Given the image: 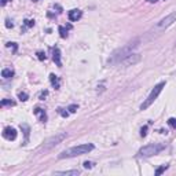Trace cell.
Returning a JSON list of instances; mask_svg holds the SVG:
<instances>
[{
  "label": "cell",
  "instance_id": "2",
  "mask_svg": "<svg viewBox=\"0 0 176 176\" xmlns=\"http://www.w3.org/2000/svg\"><path fill=\"white\" fill-rule=\"evenodd\" d=\"M173 22H176V11L171 12V14H168L165 18H162L161 21H158V22H157L156 25H154L153 28H151L150 30L147 32L149 39H153V37H156V36L161 35L165 29L169 28Z\"/></svg>",
  "mask_w": 176,
  "mask_h": 176
},
{
  "label": "cell",
  "instance_id": "9",
  "mask_svg": "<svg viewBox=\"0 0 176 176\" xmlns=\"http://www.w3.org/2000/svg\"><path fill=\"white\" fill-rule=\"evenodd\" d=\"M81 15H83V12L80 11V10H70L69 12H67V17H69V21H72V22H77L78 19L81 18Z\"/></svg>",
  "mask_w": 176,
  "mask_h": 176
},
{
  "label": "cell",
  "instance_id": "18",
  "mask_svg": "<svg viewBox=\"0 0 176 176\" xmlns=\"http://www.w3.org/2000/svg\"><path fill=\"white\" fill-rule=\"evenodd\" d=\"M77 109H78V105H70V106L67 107V110H69L70 113H76Z\"/></svg>",
  "mask_w": 176,
  "mask_h": 176
},
{
  "label": "cell",
  "instance_id": "28",
  "mask_svg": "<svg viewBox=\"0 0 176 176\" xmlns=\"http://www.w3.org/2000/svg\"><path fill=\"white\" fill-rule=\"evenodd\" d=\"M7 2H9V0H2V6H6Z\"/></svg>",
  "mask_w": 176,
  "mask_h": 176
},
{
  "label": "cell",
  "instance_id": "10",
  "mask_svg": "<svg viewBox=\"0 0 176 176\" xmlns=\"http://www.w3.org/2000/svg\"><path fill=\"white\" fill-rule=\"evenodd\" d=\"M33 113L37 116L39 120H40L41 123H46L47 121V114H46V112H44L43 109H40V107H36V109L33 110Z\"/></svg>",
  "mask_w": 176,
  "mask_h": 176
},
{
  "label": "cell",
  "instance_id": "30",
  "mask_svg": "<svg viewBox=\"0 0 176 176\" xmlns=\"http://www.w3.org/2000/svg\"><path fill=\"white\" fill-rule=\"evenodd\" d=\"M33 2H39V0H33Z\"/></svg>",
  "mask_w": 176,
  "mask_h": 176
},
{
  "label": "cell",
  "instance_id": "29",
  "mask_svg": "<svg viewBox=\"0 0 176 176\" xmlns=\"http://www.w3.org/2000/svg\"><path fill=\"white\" fill-rule=\"evenodd\" d=\"M146 2H149V3H156L157 0H146Z\"/></svg>",
  "mask_w": 176,
  "mask_h": 176
},
{
  "label": "cell",
  "instance_id": "20",
  "mask_svg": "<svg viewBox=\"0 0 176 176\" xmlns=\"http://www.w3.org/2000/svg\"><path fill=\"white\" fill-rule=\"evenodd\" d=\"M83 165H84V168H85V169H91V168L94 167V162H91V161H85Z\"/></svg>",
  "mask_w": 176,
  "mask_h": 176
},
{
  "label": "cell",
  "instance_id": "3",
  "mask_svg": "<svg viewBox=\"0 0 176 176\" xmlns=\"http://www.w3.org/2000/svg\"><path fill=\"white\" fill-rule=\"evenodd\" d=\"M94 150V144L92 143H85V144H78V146H74V147H70L66 149L65 151H62L58 158L62 160V158H73V157H78V156H83V154H87L90 151Z\"/></svg>",
  "mask_w": 176,
  "mask_h": 176
},
{
  "label": "cell",
  "instance_id": "13",
  "mask_svg": "<svg viewBox=\"0 0 176 176\" xmlns=\"http://www.w3.org/2000/svg\"><path fill=\"white\" fill-rule=\"evenodd\" d=\"M14 76V70L11 67H6V69L2 70V77L3 78H11Z\"/></svg>",
  "mask_w": 176,
  "mask_h": 176
},
{
  "label": "cell",
  "instance_id": "5",
  "mask_svg": "<svg viewBox=\"0 0 176 176\" xmlns=\"http://www.w3.org/2000/svg\"><path fill=\"white\" fill-rule=\"evenodd\" d=\"M165 87V81H161V83H158L156 87H154L153 90H151V92H150V95L146 98V101L143 102V103L140 105V110H146L147 107H150L151 105L154 103V101H156L157 98H158V95L161 94V91H162V88Z\"/></svg>",
  "mask_w": 176,
  "mask_h": 176
},
{
  "label": "cell",
  "instance_id": "24",
  "mask_svg": "<svg viewBox=\"0 0 176 176\" xmlns=\"http://www.w3.org/2000/svg\"><path fill=\"white\" fill-rule=\"evenodd\" d=\"M25 25L28 26V28H30V26L35 25V21H29V19H25Z\"/></svg>",
  "mask_w": 176,
  "mask_h": 176
},
{
  "label": "cell",
  "instance_id": "15",
  "mask_svg": "<svg viewBox=\"0 0 176 176\" xmlns=\"http://www.w3.org/2000/svg\"><path fill=\"white\" fill-rule=\"evenodd\" d=\"M58 30H59V35H61L62 39H66L67 37V29H65V26H59V28H58Z\"/></svg>",
  "mask_w": 176,
  "mask_h": 176
},
{
  "label": "cell",
  "instance_id": "11",
  "mask_svg": "<svg viewBox=\"0 0 176 176\" xmlns=\"http://www.w3.org/2000/svg\"><path fill=\"white\" fill-rule=\"evenodd\" d=\"M55 175H62V176H77L80 175V171L78 169H73V171H57Z\"/></svg>",
  "mask_w": 176,
  "mask_h": 176
},
{
  "label": "cell",
  "instance_id": "1",
  "mask_svg": "<svg viewBox=\"0 0 176 176\" xmlns=\"http://www.w3.org/2000/svg\"><path fill=\"white\" fill-rule=\"evenodd\" d=\"M139 46H140V39H133L132 41L127 43L125 46L114 50V51L110 54V57L107 58V61H106L107 65H110V66H113V65H120L125 58L129 57L131 54H133V51H135Z\"/></svg>",
  "mask_w": 176,
  "mask_h": 176
},
{
  "label": "cell",
  "instance_id": "8",
  "mask_svg": "<svg viewBox=\"0 0 176 176\" xmlns=\"http://www.w3.org/2000/svg\"><path fill=\"white\" fill-rule=\"evenodd\" d=\"M3 136L7 140H15V138H17V129L12 127H6L3 129Z\"/></svg>",
  "mask_w": 176,
  "mask_h": 176
},
{
  "label": "cell",
  "instance_id": "25",
  "mask_svg": "<svg viewBox=\"0 0 176 176\" xmlns=\"http://www.w3.org/2000/svg\"><path fill=\"white\" fill-rule=\"evenodd\" d=\"M7 47H12V51H17V44H15V43H9V44H7Z\"/></svg>",
  "mask_w": 176,
  "mask_h": 176
},
{
  "label": "cell",
  "instance_id": "16",
  "mask_svg": "<svg viewBox=\"0 0 176 176\" xmlns=\"http://www.w3.org/2000/svg\"><path fill=\"white\" fill-rule=\"evenodd\" d=\"M0 105H2L3 107H4V106H14L15 102H14V101H11V99H3Z\"/></svg>",
  "mask_w": 176,
  "mask_h": 176
},
{
  "label": "cell",
  "instance_id": "19",
  "mask_svg": "<svg viewBox=\"0 0 176 176\" xmlns=\"http://www.w3.org/2000/svg\"><path fill=\"white\" fill-rule=\"evenodd\" d=\"M165 169H168V165H162V167H160V168H158V169H157V171H156V175H161V173H162V172H164V171H165Z\"/></svg>",
  "mask_w": 176,
  "mask_h": 176
},
{
  "label": "cell",
  "instance_id": "27",
  "mask_svg": "<svg viewBox=\"0 0 176 176\" xmlns=\"http://www.w3.org/2000/svg\"><path fill=\"white\" fill-rule=\"evenodd\" d=\"M6 26H7V28H12V26H14V25H12V23H10V21H7Z\"/></svg>",
  "mask_w": 176,
  "mask_h": 176
},
{
  "label": "cell",
  "instance_id": "17",
  "mask_svg": "<svg viewBox=\"0 0 176 176\" xmlns=\"http://www.w3.org/2000/svg\"><path fill=\"white\" fill-rule=\"evenodd\" d=\"M18 98H19L21 101H23V102H25V101H28L29 95H28V94H26V92H19V94H18Z\"/></svg>",
  "mask_w": 176,
  "mask_h": 176
},
{
  "label": "cell",
  "instance_id": "26",
  "mask_svg": "<svg viewBox=\"0 0 176 176\" xmlns=\"http://www.w3.org/2000/svg\"><path fill=\"white\" fill-rule=\"evenodd\" d=\"M58 112L61 113V114L64 116V117H67V116H69V113H67V112H64V110H62V109H58Z\"/></svg>",
  "mask_w": 176,
  "mask_h": 176
},
{
  "label": "cell",
  "instance_id": "7",
  "mask_svg": "<svg viewBox=\"0 0 176 176\" xmlns=\"http://www.w3.org/2000/svg\"><path fill=\"white\" fill-rule=\"evenodd\" d=\"M142 61V55L140 54H131L129 57H127L124 59V61L121 62L120 65H123L124 67H127V66H133V65H136V64H139V62Z\"/></svg>",
  "mask_w": 176,
  "mask_h": 176
},
{
  "label": "cell",
  "instance_id": "23",
  "mask_svg": "<svg viewBox=\"0 0 176 176\" xmlns=\"http://www.w3.org/2000/svg\"><path fill=\"white\" fill-rule=\"evenodd\" d=\"M37 58L40 59V61H44V59H46V54H44V52H41V51H39L37 52Z\"/></svg>",
  "mask_w": 176,
  "mask_h": 176
},
{
  "label": "cell",
  "instance_id": "4",
  "mask_svg": "<svg viewBox=\"0 0 176 176\" xmlns=\"http://www.w3.org/2000/svg\"><path fill=\"white\" fill-rule=\"evenodd\" d=\"M165 149V144L164 143H151V144H147V146H144L142 147L140 150L138 151V157L140 158H149V157H153L156 154H158L160 151H162Z\"/></svg>",
  "mask_w": 176,
  "mask_h": 176
},
{
  "label": "cell",
  "instance_id": "12",
  "mask_svg": "<svg viewBox=\"0 0 176 176\" xmlns=\"http://www.w3.org/2000/svg\"><path fill=\"white\" fill-rule=\"evenodd\" d=\"M52 52H54V57H52V58H54V62L61 67L62 62H61V51H59V48H54V51H52Z\"/></svg>",
  "mask_w": 176,
  "mask_h": 176
},
{
  "label": "cell",
  "instance_id": "22",
  "mask_svg": "<svg viewBox=\"0 0 176 176\" xmlns=\"http://www.w3.org/2000/svg\"><path fill=\"white\" fill-rule=\"evenodd\" d=\"M146 135H147V125H144V127L140 129V136H143V138H144Z\"/></svg>",
  "mask_w": 176,
  "mask_h": 176
},
{
  "label": "cell",
  "instance_id": "14",
  "mask_svg": "<svg viewBox=\"0 0 176 176\" xmlns=\"http://www.w3.org/2000/svg\"><path fill=\"white\" fill-rule=\"evenodd\" d=\"M50 81H51L52 87H54L55 90H58V88H59V85H61V83H59V78H58V76H55V74H50Z\"/></svg>",
  "mask_w": 176,
  "mask_h": 176
},
{
  "label": "cell",
  "instance_id": "6",
  "mask_svg": "<svg viewBox=\"0 0 176 176\" xmlns=\"http://www.w3.org/2000/svg\"><path fill=\"white\" fill-rule=\"evenodd\" d=\"M66 136H67V133H66V132L57 133V135H55V136H51V138H50V139H47L43 147L46 149V150H48V149L54 147V146H57V144L62 143V142H64L65 139H66Z\"/></svg>",
  "mask_w": 176,
  "mask_h": 176
},
{
  "label": "cell",
  "instance_id": "21",
  "mask_svg": "<svg viewBox=\"0 0 176 176\" xmlns=\"http://www.w3.org/2000/svg\"><path fill=\"white\" fill-rule=\"evenodd\" d=\"M168 124H169L172 128H175V129H176V119H169V120H168Z\"/></svg>",
  "mask_w": 176,
  "mask_h": 176
}]
</instances>
